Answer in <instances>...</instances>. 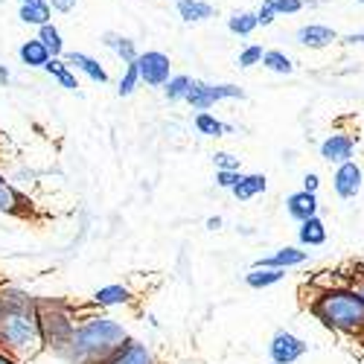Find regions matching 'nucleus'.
Here are the masks:
<instances>
[{"label":"nucleus","instance_id":"47","mask_svg":"<svg viewBox=\"0 0 364 364\" xmlns=\"http://www.w3.org/2000/svg\"><path fill=\"white\" fill-rule=\"evenodd\" d=\"M0 4H4V0H0Z\"/></svg>","mask_w":364,"mask_h":364},{"label":"nucleus","instance_id":"10","mask_svg":"<svg viewBox=\"0 0 364 364\" xmlns=\"http://www.w3.org/2000/svg\"><path fill=\"white\" fill-rule=\"evenodd\" d=\"M353 149H355V140L350 134H329L321 143V158L326 164H344L353 158Z\"/></svg>","mask_w":364,"mask_h":364},{"label":"nucleus","instance_id":"31","mask_svg":"<svg viewBox=\"0 0 364 364\" xmlns=\"http://www.w3.org/2000/svg\"><path fill=\"white\" fill-rule=\"evenodd\" d=\"M262 55H265V50H262L259 44L245 47V50L239 53V68H254V65H259V62H262Z\"/></svg>","mask_w":364,"mask_h":364},{"label":"nucleus","instance_id":"43","mask_svg":"<svg viewBox=\"0 0 364 364\" xmlns=\"http://www.w3.org/2000/svg\"><path fill=\"white\" fill-rule=\"evenodd\" d=\"M0 321H4V306H0Z\"/></svg>","mask_w":364,"mask_h":364},{"label":"nucleus","instance_id":"4","mask_svg":"<svg viewBox=\"0 0 364 364\" xmlns=\"http://www.w3.org/2000/svg\"><path fill=\"white\" fill-rule=\"evenodd\" d=\"M38 315H41L44 347H50V350H55L58 355H62V350L68 347L76 323L70 321V315H68L65 306H50V303H41V300H38Z\"/></svg>","mask_w":364,"mask_h":364},{"label":"nucleus","instance_id":"26","mask_svg":"<svg viewBox=\"0 0 364 364\" xmlns=\"http://www.w3.org/2000/svg\"><path fill=\"white\" fill-rule=\"evenodd\" d=\"M190 87H193V79H190V76H172V79L164 85V94H166L169 102H178V100H187Z\"/></svg>","mask_w":364,"mask_h":364},{"label":"nucleus","instance_id":"28","mask_svg":"<svg viewBox=\"0 0 364 364\" xmlns=\"http://www.w3.org/2000/svg\"><path fill=\"white\" fill-rule=\"evenodd\" d=\"M38 38H41V41H44V47L50 50V55H62L65 41H62V33H58V29H55L53 23H41Z\"/></svg>","mask_w":364,"mask_h":364},{"label":"nucleus","instance_id":"22","mask_svg":"<svg viewBox=\"0 0 364 364\" xmlns=\"http://www.w3.org/2000/svg\"><path fill=\"white\" fill-rule=\"evenodd\" d=\"M178 12H181V18H184L187 23L213 18V6H210V4H201V0H178Z\"/></svg>","mask_w":364,"mask_h":364},{"label":"nucleus","instance_id":"40","mask_svg":"<svg viewBox=\"0 0 364 364\" xmlns=\"http://www.w3.org/2000/svg\"><path fill=\"white\" fill-rule=\"evenodd\" d=\"M207 228H210V230H219V228H222V219H219V216H213V219H207Z\"/></svg>","mask_w":364,"mask_h":364},{"label":"nucleus","instance_id":"3","mask_svg":"<svg viewBox=\"0 0 364 364\" xmlns=\"http://www.w3.org/2000/svg\"><path fill=\"white\" fill-rule=\"evenodd\" d=\"M309 312L332 332L341 336H355L364 341V294L361 289L350 286H332L323 289L312 303Z\"/></svg>","mask_w":364,"mask_h":364},{"label":"nucleus","instance_id":"24","mask_svg":"<svg viewBox=\"0 0 364 364\" xmlns=\"http://www.w3.org/2000/svg\"><path fill=\"white\" fill-rule=\"evenodd\" d=\"M105 44L123 58V62L129 65V62H137V50H134V41L132 38H123V36H114V33H108L105 36Z\"/></svg>","mask_w":364,"mask_h":364},{"label":"nucleus","instance_id":"32","mask_svg":"<svg viewBox=\"0 0 364 364\" xmlns=\"http://www.w3.org/2000/svg\"><path fill=\"white\" fill-rule=\"evenodd\" d=\"M239 181H242V172H239V169H219V172H216V184H219L222 190H233Z\"/></svg>","mask_w":364,"mask_h":364},{"label":"nucleus","instance_id":"35","mask_svg":"<svg viewBox=\"0 0 364 364\" xmlns=\"http://www.w3.org/2000/svg\"><path fill=\"white\" fill-rule=\"evenodd\" d=\"M274 15H277V9L271 6V4H265V6L257 12V21H259V26H268L271 21H274Z\"/></svg>","mask_w":364,"mask_h":364},{"label":"nucleus","instance_id":"41","mask_svg":"<svg viewBox=\"0 0 364 364\" xmlns=\"http://www.w3.org/2000/svg\"><path fill=\"white\" fill-rule=\"evenodd\" d=\"M0 82H4V85H6V82H9V70H6V68H4V65H0Z\"/></svg>","mask_w":364,"mask_h":364},{"label":"nucleus","instance_id":"20","mask_svg":"<svg viewBox=\"0 0 364 364\" xmlns=\"http://www.w3.org/2000/svg\"><path fill=\"white\" fill-rule=\"evenodd\" d=\"M265 187H268V181H265V175H242V181L230 190L239 201H248V198H254V196H259V193H265Z\"/></svg>","mask_w":364,"mask_h":364},{"label":"nucleus","instance_id":"25","mask_svg":"<svg viewBox=\"0 0 364 364\" xmlns=\"http://www.w3.org/2000/svg\"><path fill=\"white\" fill-rule=\"evenodd\" d=\"M21 21L23 23H36V26L50 23V6L44 4V0H38V4H23L21 6Z\"/></svg>","mask_w":364,"mask_h":364},{"label":"nucleus","instance_id":"17","mask_svg":"<svg viewBox=\"0 0 364 364\" xmlns=\"http://www.w3.org/2000/svg\"><path fill=\"white\" fill-rule=\"evenodd\" d=\"M297 239L300 245H309V248H318L326 242V228L318 216H309L306 222H300V230H297Z\"/></svg>","mask_w":364,"mask_h":364},{"label":"nucleus","instance_id":"38","mask_svg":"<svg viewBox=\"0 0 364 364\" xmlns=\"http://www.w3.org/2000/svg\"><path fill=\"white\" fill-rule=\"evenodd\" d=\"M0 364H21L9 350H0Z\"/></svg>","mask_w":364,"mask_h":364},{"label":"nucleus","instance_id":"11","mask_svg":"<svg viewBox=\"0 0 364 364\" xmlns=\"http://www.w3.org/2000/svg\"><path fill=\"white\" fill-rule=\"evenodd\" d=\"M286 210L294 222H306L309 216H318V196L309 193V190H300V193H291L286 198Z\"/></svg>","mask_w":364,"mask_h":364},{"label":"nucleus","instance_id":"37","mask_svg":"<svg viewBox=\"0 0 364 364\" xmlns=\"http://www.w3.org/2000/svg\"><path fill=\"white\" fill-rule=\"evenodd\" d=\"M50 4H53L55 12H70L76 6V0H50Z\"/></svg>","mask_w":364,"mask_h":364},{"label":"nucleus","instance_id":"1","mask_svg":"<svg viewBox=\"0 0 364 364\" xmlns=\"http://www.w3.org/2000/svg\"><path fill=\"white\" fill-rule=\"evenodd\" d=\"M0 306H4V321H0V344L9 353L18 355H33L44 347V332H41V315H38V300L29 297L18 289L0 291Z\"/></svg>","mask_w":364,"mask_h":364},{"label":"nucleus","instance_id":"8","mask_svg":"<svg viewBox=\"0 0 364 364\" xmlns=\"http://www.w3.org/2000/svg\"><path fill=\"white\" fill-rule=\"evenodd\" d=\"M361 184H364V172L358 164H353V161L338 164L336 175H332V187H336L338 198H355L361 193Z\"/></svg>","mask_w":364,"mask_h":364},{"label":"nucleus","instance_id":"16","mask_svg":"<svg viewBox=\"0 0 364 364\" xmlns=\"http://www.w3.org/2000/svg\"><path fill=\"white\" fill-rule=\"evenodd\" d=\"M129 300H132V291H129L126 286H119V283H114V286H102V289L94 291V303H97V306H102V309L123 306V303H129Z\"/></svg>","mask_w":364,"mask_h":364},{"label":"nucleus","instance_id":"5","mask_svg":"<svg viewBox=\"0 0 364 364\" xmlns=\"http://www.w3.org/2000/svg\"><path fill=\"white\" fill-rule=\"evenodd\" d=\"M219 100H245V90L236 85H204V82H193L187 102L198 111H207L210 105H216Z\"/></svg>","mask_w":364,"mask_h":364},{"label":"nucleus","instance_id":"44","mask_svg":"<svg viewBox=\"0 0 364 364\" xmlns=\"http://www.w3.org/2000/svg\"><path fill=\"white\" fill-rule=\"evenodd\" d=\"M358 289H361V294H364V283H358Z\"/></svg>","mask_w":364,"mask_h":364},{"label":"nucleus","instance_id":"29","mask_svg":"<svg viewBox=\"0 0 364 364\" xmlns=\"http://www.w3.org/2000/svg\"><path fill=\"white\" fill-rule=\"evenodd\" d=\"M262 65H265L268 70H274V73H291V70H294L291 58H289L286 53H280V50H268V53L262 55Z\"/></svg>","mask_w":364,"mask_h":364},{"label":"nucleus","instance_id":"46","mask_svg":"<svg viewBox=\"0 0 364 364\" xmlns=\"http://www.w3.org/2000/svg\"><path fill=\"white\" fill-rule=\"evenodd\" d=\"M271 364H277V361H271Z\"/></svg>","mask_w":364,"mask_h":364},{"label":"nucleus","instance_id":"27","mask_svg":"<svg viewBox=\"0 0 364 364\" xmlns=\"http://www.w3.org/2000/svg\"><path fill=\"white\" fill-rule=\"evenodd\" d=\"M228 26H230V33H236V36H251L254 29L259 26V21H257V12H236L228 21Z\"/></svg>","mask_w":364,"mask_h":364},{"label":"nucleus","instance_id":"6","mask_svg":"<svg viewBox=\"0 0 364 364\" xmlns=\"http://www.w3.org/2000/svg\"><path fill=\"white\" fill-rule=\"evenodd\" d=\"M169 55L158 53V50H149L143 55H137V70H140V79L151 87H164L172 76H169Z\"/></svg>","mask_w":364,"mask_h":364},{"label":"nucleus","instance_id":"30","mask_svg":"<svg viewBox=\"0 0 364 364\" xmlns=\"http://www.w3.org/2000/svg\"><path fill=\"white\" fill-rule=\"evenodd\" d=\"M137 82H140L137 62H129L123 79H119V87H117V90H119V97H132V94H134V87H137Z\"/></svg>","mask_w":364,"mask_h":364},{"label":"nucleus","instance_id":"2","mask_svg":"<svg viewBox=\"0 0 364 364\" xmlns=\"http://www.w3.org/2000/svg\"><path fill=\"white\" fill-rule=\"evenodd\" d=\"M129 341V332L114 318H87L73 329L62 355L73 364H102L117 347Z\"/></svg>","mask_w":364,"mask_h":364},{"label":"nucleus","instance_id":"18","mask_svg":"<svg viewBox=\"0 0 364 364\" xmlns=\"http://www.w3.org/2000/svg\"><path fill=\"white\" fill-rule=\"evenodd\" d=\"M286 277V268H251L248 274H245V283L251 289H268V286H274Z\"/></svg>","mask_w":364,"mask_h":364},{"label":"nucleus","instance_id":"36","mask_svg":"<svg viewBox=\"0 0 364 364\" xmlns=\"http://www.w3.org/2000/svg\"><path fill=\"white\" fill-rule=\"evenodd\" d=\"M318 187H321V178H318L315 172H309L306 178H303V190H309V193H318Z\"/></svg>","mask_w":364,"mask_h":364},{"label":"nucleus","instance_id":"39","mask_svg":"<svg viewBox=\"0 0 364 364\" xmlns=\"http://www.w3.org/2000/svg\"><path fill=\"white\" fill-rule=\"evenodd\" d=\"M344 41H347V44H364V33H353V36H347Z\"/></svg>","mask_w":364,"mask_h":364},{"label":"nucleus","instance_id":"23","mask_svg":"<svg viewBox=\"0 0 364 364\" xmlns=\"http://www.w3.org/2000/svg\"><path fill=\"white\" fill-rule=\"evenodd\" d=\"M196 129H198L201 134H207V137H222V134H230V132H233L230 126L219 123V119H216L213 114H207V111H201V114L196 117Z\"/></svg>","mask_w":364,"mask_h":364},{"label":"nucleus","instance_id":"9","mask_svg":"<svg viewBox=\"0 0 364 364\" xmlns=\"http://www.w3.org/2000/svg\"><path fill=\"white\" fill-rule=\"evenodd\" d=\"M102 364H155V355H151V350L134 338H129L123 347H117Z\"/></svg>","mask_w":364,"mask_h":364},{"label":"nucleus","instance_id":"42","mask_svg":"<svg viewBox=\"0 0 364 364\" xmlns=\"http://www.w3.org/2000/svg\"><path fill=\"white\" fill-rule=\"evenodd\" d=\"M21 4H38V0H21Z\"/></svg>","mask_w":364,"mask_h":364},{"label":"nucleus","instance_id":"45","mask_svg":"<svg viewBox=\"0 0 364 364\" xmlns=\"http://www.w3.org/2000/svg\"><path fill=\"white\" fill-rule=\"evenodd\" d=\"M358 4H364V0H358Z\"/></svg>","mask_w":364,"mask_h":364},{"label":"nucleus","instance_id":"33","mask_svg":"<svg viewBox=\"0 0 364 364\" xmlns=\"http://www.w3.org/2000/svg\"><path fill=\"white\" fill-rule=\"evenodd\" d=\"M265 4L274 6V9H277V15H291V12H300L303 6H306L303 0H265Z\"/></svg>","mask_w":364,"mask_h":364},{"label":"nucleus","instance_id":"12","mask_svg":"<svg viewBox=\"0 0 364 364\" xmlns=\"http://www.w3.org/2000/svg\"><path fill=\"white\" fill-rule=\"evenodd\" d=\"M332 41H336V33H332L329 26L309 23V26H300V29H297V44H303V47L321 50V47H329Z\"/></svg>","mask_w":364,"mask_h":364},{"label":"nucleus","instance_id":"7","mask_svg":"<svg viewBox=\"0 0 364 364\" xmlns=\"http://www.w3.org/2000/svg\"><path fill=\"white\" fill-rule=\"evenodd\" d=\"M268 355L277 364H294L297 358L306 355V344H303L297 336H291V332L280 329V332H274V338L268 344Z\"/></svg>","mask_w":364,"mask_h":364},{"label":"nucleus","instance_id":"13","mask_svg":"<svg viewBox=\"0 0 364 364\" xmlns=\"http://www.w3.org/2000/svg\"><path fill=\"white\" fill-rule=\"evenodd\" d=\"M26 198L9 184V181L0 175V213H9V216H26Z\"/></svg>","mask_w":364,"mask_h":364},{"label":"nucleus","instance_id":"21","mask_svg":"<svg viewBox=\"0 0 364 364\" xmlns=\"http://www.w3.org/2000/svg\"><path fill=\"white\" fill-rule=\"evenodd\" d=\"M44 70H47L53 79L62 82V87H68V90H76V87H79L76 76L70 73V65H68V62H62V58H58V55H50V62L44 65Z\"/></svg>","mask_w":364,"mask_h":364},{"label":"nucleus","instance_id":"34","mask_svg":"<svg viewBox=\"0 0 364 364\" xmlns=\"http://www.w3.org/2000/svg\"><path fill=\"white\" fill-rule=\"evenodd\" d=\"M213 161H216V166H219V169H239V158H236V155H230V151H216Z\"/></svg>","mask_w":364,"mask_h":364},{"label":"nucleus","instance_id":"14","mask_svg":"<svg viewBox=\"0 0 364 364\" xmlns=\"http://www.w3.org/2000/svg\"><path fill=\"white\" fill-rule=\"evenodd\" d=\"M309 259V251H297V248H280L277 254L262 257L254 265L257 268H291V265H303Z\"/></svg>","mask_w":364,"mask_h":364},{"label":"nucleus","instance_id":"15","mask_svg":"<svg viewBox=\"0 0 364 364\" xmlns=\"http://www.w3.org/2000/svg\"><path fill=\"white\" fill-rule=\"evenodd\" d=\"M65 62H68L70 68L82 70L87 79L100 82V85H105V82H108V73H105V68L97 62V58H90V55H85V53H68V58H65Z\"/></svg>","mask_w":364,"mask_h":364},{"label":"nucleus","instance_id":"19","mask_svg":"<svg viewBox=\"0 0 364 364\" xmlns=\"http://www.w3.org/2000/svg\"><path fill=\"white\" fill-rule=\"evenodd\" d=\"M21 62H23L26 68H44V65L50 62V50L44 47L41 38L26 41V44L21 47Z\"/></svg>","mask_w":364,"mask_h":364}]
</instances>
